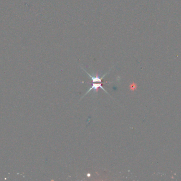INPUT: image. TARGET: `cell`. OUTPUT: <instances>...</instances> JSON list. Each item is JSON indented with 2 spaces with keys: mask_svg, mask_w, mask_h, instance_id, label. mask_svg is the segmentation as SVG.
Returning a JSON list of instances; mask_svg holds the SVG:
<instances>
[{
  "mask_svg": "<svg viewBox=\"0 0 181 181\" xmlns=\"http://www.w3.org/2000/svg\"><path fill=\"white\" fill-rule=\"evenodd\" d=\"M99 88L102 89L105 92H106V93L107 94H109L108 92H107V91L104 89V88H103L102 87V85H101V83L97 84V82H94V83H93V84H92V86L90 88V89L88 90L86 92V93H85V94L84 95V96H85V95H86V94H87L88 93H89L91 91V90H94V91L96 92V93H97V91H98V89H99Z\"/></svg>",
  "mask_w": 181,
  "mask_h": 181,
  "instance_id": "cell-1",
  "label": "cell"
}]
</instances>
